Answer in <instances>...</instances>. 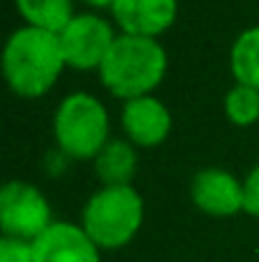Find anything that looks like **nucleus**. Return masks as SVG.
I'll list each match as a JSON object with an SVG mask.
<instances>
[{"label": "nucleus", "instance_id": "11", "mask_svg": "<svg viewBox=\"0 0 259 262\" xmlns=\"http://www.w3.org/2000/svg\"><path fill=\"white\" fill-rule=\"evenodd\" d=\"M137 166V153L127 140H109L94 158V173L104 186H130Z\"/></svg>", "mask_w": 259, "mask_h": 262}, {"label": "nucleus", "instance_id": "4", "mask_svg": "<svg viewBox=\"0 0 259 262\" xmlns=\"http://www.w3.org/2000/svg\"><path fill=\"white\" fill-rule=\"evenodd\" d=\"M54 138L61 153L77 161H94L109 143V117L104 104L86 92L69 94L54 115Z\"/></svg>", "mask_w": 259, "mask_h": 262}, {"label": "nucleus", "instance_id": "12", "mask_svg": "<svg viewBox=\"0 0 259 262\" xmlns=\"http://www.w3.org/2000/svg\"><path fill=\"white\" fill-rule=\"evenodd\" d=\"M15 8L28 26L56 33V36L74 18L72 0H15Z\"/></svg>", "mask_w": 259, "mask_h": 262}, {"label": "nucleus", "instance_id": "13", "mask_svg": "<svg viewBox=\"0 0 259 262\" xmlns=\"http://www.w3.org/2000/svg\"><path fill=\"white\" fill-rule=\"evenodd\" d=\"M231 72L237 84L259 89V26L237 36L231 46Z\"/></svg>", "mask_w": 259, "mask_h": 262}, {"label": "nucleus", "instance_id": "3", "mask_svg": "<svg viewBox=\"0 0 259 262\" xmlns=\"http://www.w3.org/2000/svg\"><path fill=\"white\" fill-rule=\"evenodd\" d=\"M143 196L132 186H104L82 209V229L99 250H120L143 227Z\"/></svg>", "mask_w": 259, "mask_h": 262}, {"label": "nucleus", "instance_id": "9", "mask_svg": "<svg viewBox=\"0 0 259 262\" xmlns=\"http://www.w3.org/2000/svg\"><path fill=\"white\" fill-rule=\"evenodd\" d=\"M171 127L173 117L168 107L153 94L130 99L122 107V130L130 138V143L137 148L160 145L171 135Z\"/></svg>", "mask_w": 259, "mask_h": 262}, {"label": "nucleus", "instance_id": "7", "mask_svg": "<svg viewBox=\"0 0 259 262\" xmlns=\"http://www.w3.org/2000/svg\"><path fill=\"white\" fill-rule=\"evenodd\" d=\"M191 201L208 216H234L244 211V183L224 168H203L191 181Z\"/></svg>", "mask_w": 259, "mask_h": 262}, {"label": "nucleus", "instance_id": "14", "mask_svg": "<svg viewBox=\"0 0 259 262\" xmlns=\"http://www.w3.org/2000/svg\"><path fill=\"white\" fill-rule=\"evenodd\" d=\"M224 112L229 122L239 127H249L259 120V89L234 84L224 97Z\"/></svg>", "mask_w": 259, "mask_h": 262}, {"label": "nucleus", "instance_id": "5", "mask_svg": "<svg viewBox=\"0 0 259 262\" xmlns=\"http://www.w3.org/2000/svg\"><path fill=\"white\" fill-rule=\"evenodd\" d=\"M51 206L46 196L26 181H8L0 191L3 237L36 242L51 227Z\"/></svg>", "mask_w": 259, "mask_h": 262}, {"label": "nucleus", "instance_id": "2", "mask_svg": "<svg viewBox=\"0 0 259 262\" xmlns=\"http://www.w3.org/2000/svg\"><path fill=\"white\" fill-rule=\"evenodd\" d=\"M166 69L168 56L155 38L120 33L99 67V79L114 97L130 102L148 97L163 82Z\"/></svg>", "mask_w": 259, "mask_h": 262}, {"label": "nucleus", "instance_id": "15", "mask_svg": "<svg viewBox=\"0 0 259 262\" xmlns=\"http://www.w3.org/2000/svg\"><path fill=\"white\" fill-rule=\"evenodd\" d=\"M0 262H36L33 260V242L3 237L0 239Z\"/></svg>", "mask_w": 259, "mask_h": 262}, {"label": "nucleus", "instance_id": "17", "mask_svg": "<svg viewBox=\"0 0 259 262\" xmlns=\"http://www.w3.org/2000/svg\"><path fill=\"white\" fill-rule=\"evenodd\" d=\"M84 3L91 8H112L114 5V0H84Z\"/></svg>", "mask_w": 259, "mask_h": 262}, {"label": "nucleus", "instance_id": "1", "mask_svg": "<svg viewBox=\"0 0 259 262\" xmlns=\"http://www.w3.org/2000/svg\"><path fill=\"white\" fill-rule=\"evenodd\" d=\"M66 69L56 33L23 26L10 33L3 51V74L18 97H43Z\"/></svg>", "mask_w": 259, "mask_h": 262}, {"label": "nucleus", "instance_id": "8", "mask_svg": "<svg viewBox=\"0 0 259 262\" xmlns=\"http://www.w3.org/2000/svg\"><path fill=\"white\" fill-rule=\"evenodd\" d=\"M36 262H102L99 247L89 239L84 229L72 222H54L36 242Z\"/></svg>", "mask_w": 259, "mask_h": 262}, {"label": "nucleus", "instance_id": "6", "mask_svg": "<svg viewBox=\"0 0 259 262\" xmlns=\"http://www.w3.org/2000/svg\"><path fill=\"white\" fill-rule=\"evenodd\" d=\"M114 38L117 36L112 33V26L94 13L74 15L72 23L59 33L66 67L79 69V72L99 69Z\"/></svg>", "mask_w": 259, "mask_h": 262}, {"label": "nucleus", "instance_id": "16", "mask_svg": "<svg viewBox=\"0 0 259 262\" xmlns=\"http://www.w3.org/2000/svg\"><path fill=\"white\" fill-rule=\"evenodd\" d=\"M244 211L259 219V163L244 181Z\"/></svg>", "mask_w": 259, "mask_h": 262}, {"label": "nucleus", "instance_id": "10", "mask_svg": "<svg viewBox=\"0 0 259 262\" xmlns=\"http://www.w3.org/2000/svg\"><path fill=\"white\" fill-rule=\"evenodd\" d=\"M109 10L122 33L155 38L173 26L178 15V0H114Z\"/></svg>", "mask_w": 259, "mask_h": 262}]
</instances>
